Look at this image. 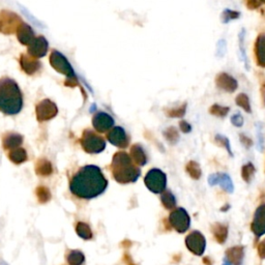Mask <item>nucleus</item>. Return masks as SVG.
Here are the masks:
<instances>
[{"label": "nucleus", "instance_id": "1", "mask_svg": "<svg viewBox=\"0 0 265 265\" xmlns=\"http://www.w3.org/2000/svg\"><path fill=\"white\" fill-rule=\"evenodd\" d=\"M108 181L102 170L94 165L79 169L70 181V191L80 199L90 200L102 195L107 189Z\"/></svg>", "mask_w": 265, "mask_h": 265}, {"label": "nucleus", "instance_id": "2", "mask_svg": "<svg viewBox=\"0 0 265 265\" xmlns=\"http://www.w3.org/2000/svg\"><path fill=\"white\" fill-rule=\"evenodd\" d=\"M22 108L23 96L18 84L11 78L0 79V112L15 115Z\"/></svg>", "mask_w": 265, "mask_h": 265}, {"label": "nucleus", "instance_id": "3", "mask_svg": "<svg viewBox=\"0 0 265 265\" xmlns=\"http://www.w3.org/2000/svg\"><path fill=\"white\" fill-rule=\"evenodd\" d=\"M112 172L114 178L120 184L133 182L140 175V170L133 166L129 155L120 152L117 153L112 163Z\"/></svg>", "mask_w": 265, "mask_h": 265}, {"label": "nucleus", "instance_id": "4", "mask_svg": "<svg viewBox=\"0 0 265 265\" xmlns=\"http://www.w3.org/2000/svg\"><path fill=\"white\" fill-rule=\"evenodd\" d=\"M81 144L83 149L88 153H98L105 148V141L96 133L85 131L81 139Z\"/></svg>", "mask_w": 265, "mask_h": 265}, {"label": "nucleus", "instance_id": "5", "mask_svg": "<svg viewBox=\"0 0 265 265\" xmlns=\"http://www.w3.org/2000/svg\"><path fill=\"white\" fill-rule=\"evenodd\" d=\"M145 185L153 193H163L166 188V176L158 169H153L148 172L145 177Z\"/></svg>", "mask_w": 265, "mask_h": 265}, {"label": "nucleus", "instance_id": "6", "mask_svg": "<svg viewBox=\"0 0 265 265\" xmlns=\"http://www.w3.org/2000/svg\"><path fill=\"white\" fill-rule=\"evenodd\" d=\"M169 222L174 229L179 232H186L190 227V217L184 208H177L169 217Z\"/></svg>", "mask_w": 265, "mask_h": 265}, {"label": "nucleus", "instance_id": "7", "mask_svg": "<svg viewBox=\"0 0 265 265\" xmlns=\"http://www.w3.org/2000/svg\"><path fill=\"white\" fill-rule=\"evenodd\" d=\"M50 62L54 69L57 72H61V74L68 76L69 79L76 78V76L74 75V72H72V68L71 67L67 58L63 56L61 53L57 51H53L50 56Z\"/></svg>", "mask_w": 265, "mask_h": 265}, {"label": "nucleus", "instance_id": "8", "mask_svg": "<svg viewBox=\"0 0 265 265\" xmlns=\"http://www.w3.org/2000/svg\"><path fill=\"white\" fill-rule=\"evenodd\" d=\"M20 18L13 13L3 12L0 15V31L4 33L17 32L18 27L21 25Z\"/></svg>", "mask_w": 265, "mask_h": 265}, {"label": "nucleus", "instance_id": "9", "mask_svg": "<svg viewBox=\"0 0 265 265\" xmlns=\"http://www.w3.org/2000/svg\"><path fill=\"white\" fill-rule=\"evenodd\" d=\"M58 110L56 105L50 99H44L36 106V116L40 121H47L55 117Z\"/></svg>", "mask_w": 265, "mask_h": 265}, {"label": "nucleus", "instance_id": "10", "mask_svg": "<svg viewBox=\"0 0 265 265\" xmlns=\"http://www.w3.org/2000/svg\"><path fill=\"white\" fill-rule=\"evenodd\" d=\"M186 244L191 252L196 255H202L205 250V239L198 231L192 232L186 239Z\"/></svg>", "mask_w": 265, "mask_h": 265}, {"label": "nucleus", "instance_id": "11", "mask_svg": "<svg viewBox=\"0 0 265 265\" xmlns=\"http://www.w3.org/2000/svg\"><path fill=\"white\" fill-rule=\"evenodd\" d=\"M48 51V42L44 36L34 38L31 44L28 46V55L33 58H40L46 55Z\"/></svg>", "mask_w": 265, "mask_h": 265}, {"label": "nucleus", "instance_id": "12", "mask_svg": "<svg viewBox=\"0 0 265 265\" xmlns=\"http://www.w3.org/2000/svg\"><path fill=\"white\" fill-rule=\"evenodd\" d=\"M252 230L256 236L265 234V204L259 206L256 210L252 223Z\"/></svg>", "mask_w": 265, "mask_h": 265}, {"label": "nucleus", "instance_id": "13", "mask_svg": "<svg viewBox=\"0 0 265 265\" xmlns=\"http://www.w3.org/2000/svg\"><path fill=\"white\" fill-rule=\"evenodd\" d=\"M17 38L20 41L21 44L29 46L31 42L34 40V32L31 27L27 24L22 23L17 29Z\"/></svg>", "mask_w": 265, "mask_h": 265}, {"label": "nucleus", "instance_id": "14", "mask_svg": "<svg viewBox=\"0 0 265 265\" xmlns=\"http://www.w3.org/2000/svg\"><path fill=\"white\" fill-rule=\"evenodd\" d=\"M113 124V120L106 113L99 112L94 117V126L98 132H105L110 129Z\"/></svg>", "mask_w": 265, "mask_h": 265}, {"label": "nucleus", "instance_id": "15", "mask_svg": "<svg viewBox=\"0 0 265 265\" xmlns=\"http://www.w3.org/2000/svg\"><path fill=\"white\" fill-rule=\"evenodd\" d=\"M21 67L26 72L27 74L32 75L36 71H39L41 68V65L39 60H36L35 58L31 57L30 55H22L21 57Z\"/></svg>", "mask_w": 265, "mask_h": 265}, {"label": "nucleus", "instance_id": "16", "mask_svg": "<svg viewBox=\"0 0 265 265\" xmlns=\"http://www.w3.org/2000/svg\"><path fill=\"white\" fill-rule=\"evenodd\" d=\"M23 142L22 136L18 135V134H8L3 138V147L5 149H16L18 147H20V145Z\"/></svg>", "mask_w": 265, "mask_h": 265}, {"label": "nucleus", "instance_id": "17", "mask_svg": "<svg viewBox=\"0 0 265 265\" xmlns=\"http://www.w3.org/2000/svg\"><path fill=\"white\" fill-rule=\"evenodd\" d=\"M209 184L210 185H216L218 184L221 185L222 188H224L225 190L232 192L233 191V186L232 182L229 178V176H227L225 174H216L209 177Z\"/></svg>", "mask_w": 265, "mask_h": 265}, {"label": "nucleus", "instance_id": "18", "mask_svg": "<svg viewBox=\"0 0 265 265\" xmlns=\"http://www.w3.org/2000/svg\"><path fill=\"white\" fill-rule=\"evenodd\" d=\"M109 140L116 146H125V135L120 127H116L108 136Z\"/></svg>", "mask_w": 265, "mask_h": 265}, {"label": "nucleus", "instance_id": "19", "mask_svg": "<svg viewBox=\"0 0 265 265\" xmlns=\"http://www.w3.org/2000/svg\"><path fill=\"white\" fill-rule=\"evenodd\" d=\"M67 261L69 265H82L85 261L84 254L77 250L70 251L67 255Z\"/></svg>", "mask_w": 265, "mask_h": 265}, {"label": "nucleus", "instance_id": "20", "mask_svg": "<svg viewBox=\"0 0 265 265\" xmlns=\"http://www.w3.org/2000/svg\"><path fill=\"white\" fill-rule=\"evenodd\" d=\"M8 159H10L14 164H22L25 161H27V153L25 149L18 147L16 149L11 150L8 153Z\"/></svg>", "mask_w": 265, "mask_h": 265}, {"label": "nucleus", "instance_id": "21", "mask_svg": "<svg viewBox=\"0 0 265 265\" xmlns=\"http://www.w3.org/2000/svg\"><path fill=\"white\" fill-rule=\"evenodd\" d=\"M76 232L77 234L85 241H89L93 239V231H91L90 227L86 223L79 222L76 225Z\"/></svg>", "mask_w": 265, "mask_h": 265}, {"label": "nucleus", "instance_id": "22", "mask_svg": "<svg viewBox=\"0 0 265 265\" xmlns=\"http://www.w3.org/2000/svg\"><path fill=\"white\" fill-rule=\"evenodd\" d=\"M35 170L39 175L48 176L52 173V166L50 162H48L47 160H40L39 163L36 164Z\"/></svg>", "mask_w": 265, "mask_h": 265}, {"label": "nucleus", "instance_id": "23", "mask_svg": "<svg viewBox=\"0 0 265 265\" xmlns=\"http://www.w3.org/2000/svg\"><path fill=\"white\" fill-rule=\"evenodd\" d=\"M162 202L163 204L165 205L166 208L170 209V208H173L175 206L176 202H175V198L174 196H173L170 192H163V195H162Z\"/></svg>", "mask_w": 265, "mask_h": 265}, {"label": "nucleus", "instance_id": "24", "mask_svg": "<svg viewBox=\"0 0 265 265\" xmlns=\"http://www.w3.org/2000/svg\"><path fill=\"white\" fill-rule=\"evenodd\" d=\"M36 196H38L41 203L48 202V201L51 198L50 191L47 188H45V187H40V188L36 189Z\"/></svg>", "mask_w": 265, "mask_h": 265}, {"label": "nucleus", "instance_id": "25", "mask_svg": "<svg viewBox=\"0 0 265 265\" xmlns=\"http://www.w3.org/2000/svg\"><path fill=\"white\" fill-rule=\"evenodd\" d=\"M259 254L262 258H265V240L259 245Z\"/></svg>", "mask_w": 265, "mask_h": 265}]
</instances>
